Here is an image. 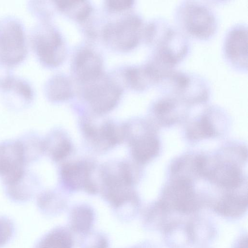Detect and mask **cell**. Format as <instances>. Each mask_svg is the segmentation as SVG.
I'll return each instance as SVG.
<instances>
[{"instance_id": "4", "label": "cell", "mask_w": 248, "mask_h": 248, "mask_svg": "<svg viewBox=\"0 0 248 248\" xmlns=\"http://www.w3.org/2000/svg\"><path fill=\"white\" fill-rule=\"evenodd\" d=\"M28 53L25 27L16 16L0 18V59L11 67L23 62Z\"/></svg>"}, {"instance_id": "18", "label": "cell", "mask_w": 248, "mask_h": 248, "mask_svg": "<svg viewBox=\"0 0 248 248\" xmlns=\"http://www.w3.org/2000/svg\"><path fill=\"white\" fill-rule=\"evenodd\" d=\"M93 221V210L88 206H77L71 211L69 224L71 230L75 232H88L92 228Z\"/></svg>"}, {"instance_id": "26", "label": "cell", "mask_w": 248, "mask_h": 248, "mask_svg": "<svg viewBox=\"0 0 248 248\" xmlns=\"http://www.w3.org/2000/svg\"><path fill=\"white\" fill-rule=\"evenodd\" d=\"M14 232V226L10 219L0 216V248L6 244Z\"/></svg>"}, {"instance_id": "13", "label": "cell", "mask_w": 248, "mask_h": 248, "mask_svg": "<svg viewBox=\"0 0 248 248\" xmlns=\"http://www.w3.org/2000/svg\"><path fill=\"white\" fill-rule=\"evenodd\" d=\"M167 196L174 206L182 211L191 210L195 206L191 186L186 179L176 181L169 189Z\"/></svg>"}, {"instance_id": "15", "label": "cell", "mask_w": 248, "mask_h": 248, "mask_svg": "<svg viewBox=\"0 0 248 248\" xmlns=\"http://www.w3.org/2000/svg\"><path fill=\"white\" fill-rule=\"evenodd\" d=\"M76 67L79 77L84 80L96 78L100 72V61L92 51H81L77 56Z\"/></svg>"}, {"instance_id": "1", "label": "cell", "mask_w": 248, "mask_h": 248, "mask_svg": "<svg viewBox=\"0 0 248 248\" xmlns=\"http://www.w3.org/2000/svg\"><path fill=\"white\" fill-rule=\"evenodd\" d=\"M143 38L151 48L150 58L170 68H175L191 50L189 39L163 17L153 18L146 23Z\"/></svg>"}, {"instance_id": "2", "label": "cell", "mask_w": 248, "mask_h": 248, "mask_svg": "<svg viewBox=\"0 0 248 248\" xmlns=\"http://www.w3.org/2000/svg\"><path fill=\"white\" fill-rule=\"evenodd\" d=\"M173 18L175 26L189 39L208 41L216 34L219 28L215 10L201 1H180L174 9Z\"/></svg>"}, {"instance_id": "19", "label": "cell", "mask_w": 248, "mask_h": 248, "mask_svg": "<svg viewBox=\"0 0 248 248\" xmlns=\"http://www.w3.org/2000/svg\"><path fill=\"white\" fill-rule=\"evenodd\" d=\"M45 92L47 98L52 101L67 99L71 95L69 81L59 75L48 80L45 86Z\"/></svg>"}, {"instance_id": "16", "label": "cell", "mask_w": 248, "mask_h": 248, "mask_svg": "<svg viewBox=\"0 0 248 248\" xmlns=\"http://www.w3.org/2000/svg\"><path fill=\"white\" fill-rule=\"evenodd\" d=\"M132 155L135 159L144 163L155 155L159 150L158 140L151 135L142 136L131 142Z\"/></svg>"}, {"instance_id": "12", "label": "cell", "mask_w": 248, "mask_h": 248, "mask_svg": "<svg viewBox=\"0 0 248 248\" xmlns=\"http://www.w3.org/2000/svg\"><path fill=\"white\" fill-rule=\"evenodd\" d=\"M121 91L116 86L107 83L91 88L86 93V97L94 111L107 112L115 106Z\"/></svg>"}, {"instance_id": "21", "label": "cell", "mask_w": 248, "mask_h": 248, "mask_svg": "<svg viewBox=\"0 0 248 248\" xmlns=\"http://www.w3.org/2000/svg\"><path fill=\"white\" fill-rule=\"evenodd\" d=\"M213 172L214 177L224 187L234 188L240 185L242 181L239 170L233 166H223Z\"/></svg>"}, {"instance_id": "27", "label": "cell", "mask_w": 248, "mask_h": 248, "mask_svg": "<svg viewBox=\"0 0 248 248\" xmlns=\"http://www.w3.org/2000/svg\"><path fill=\"white\" fill-rule=\"evenodd\" d=\"M12 67L0 59V89L1 90L13 76Z\"/></svg>"}, {"instance_id": "8", "label": "cell", "mask_w": 248, "mask_h": 248, "mask_svg": "<svg viewBox=\"0 0 248 248\" xmlns=\"http://www.w3.org/2000/svg\"><path fill=\"white\" fill-rule=\"evenodd\" d=\"M25 164L18 140L0 143V177L5 186L15 182L22 176L26 171Z\"/></svg>"}, {"instance_id": "22", "label": "cell", "mask_w": 248, "mask_h": 248, "mask_svg": "<svg viewBox=\"0 0 248 248\" xmlns=\"http://www.w3.org/2000/svg\"><path fill=\"white\" fill-rule=\"evenodd\" d=\"M246 205V200L244 198L229 196L219 204L217 209L224 215H233L240 213Z\"/></svg>"}, {"instance_id": "11", "label": "cell", "mask_w": 248, "mask_h": 248, "mask_svg": "<svg viewBox=\"0 0 248 248\" xmlns=\"http://www.w3.org/2000/svg\"><path fill=\"white\" fill-rule=\"evenodd\" d=\"M144 27L142 19L134 16L120 23L114 30L108 28L105 31L114 32L119 46L122 48L129 49L139 44L143 37Z\"/></svg>"}, {"instance_id": "28", "label": "cell", "mask_w": 248, "mask_h": 248, "mask_svg": "<svg viewBox=\"0 0 248 248\" xmlns=\"http://www.w3.org/2000/svg\"><path fill=\"white\" fill-rule=\"evenodd\" d=\"M132 1L126 0H109L108 5L112 9L120 10L131 7Z\"/></svg>"}, {"instance_id": "24", "label": "cell", "mask_w": 248, "mask_h": 248, "mask_svg": "<svg viewBox=\"0 0 248 248\" xmlns=\"http://www.w3.org/2000/svg\"><path fill=\"white\" fill-rule=\"evenodd\" d=\"M55 195L51 192L40 194L37 198V205L39 208L46 213H53L59 207L58 201Z\"/></svg>"}, {"instance_id": "5", "label": "cell", "mask_w": 248, "mask_h": 248, "mask_svg": "<svg viewBox=\"0 0 248 248\" xmlns=\"http://www.w3.org/2000/svg\"><path fill=\"white\" fill-rule=\"evenodd\" d=\"M29 43L37 58L43 65L53 67L61 61V36L49 24L42 22L32 27L30 31Z\"/></svg>"}, {"instance_id": "6", "label": "cell", "mask_w": 248, "mask_h": 248, "mask_svg": "<svg viewBox=\"0 0 248 248\" xmlns=\"http://www.w3.org/2000/svg\"><path fill=\"white\" fill-rule=\"evenodd\" d=\"M226 63L236 71H248V25L244 22L232 25L226 31L222 46Z\"/></svg>"}, {"instance_id": "14", "label": "cell", "mask_w": 248, "mask_h": 248, "mask_svg": "<svg viewBox=\"0 0 248 248\" xmlns=\"http://www.w3.org/2000/svg\"><path fill=\"white\" fill-rule=\"evenodd\" d=\"M33 174L26 170L15 182L6 186V192L9 198L18 202H26L32 198L35 190Z\"/></svg>"}, {"instance_id": "20", "label": "cell", "mask_w": 248, "mask_h": 248, "mask_svg": "<svg viewBox=\"0 0 248 248\" xmlns=\"http://www.w3.org/2000/svg\"><path fill=\"white\" fill-rule=\"evenodd\" d=\"M18 140L22 148L26 164L34 161L44 152V140L33 133L26 134Z\"/></svg>"}, {"instance_id": "29", "label": "cell", "mask_w": 248, "mask_h": 248, "mask_svg": "<svg viewBox=\"0 0 248 248\" xmlns=\"http://www.w3.org/2000/svg\"><path fill=\"white\" fill-rule=\"evenodd\" d=\"M239 248H247V240L243 241Z\"/></svg>"}, {"instance_id": "9", "label": "cell", "mask_w": 248, "mask_h": 248, "mask_svg": "<svg viewBox=\"0 0 248 248\" xmlns=\"http://www.w3.org/2000/svg\"><path fill=\"white\" fill-rule=\"evenodd\" d=\"M0 90L4 103L14 110L27 108L33 102L35 96L31 83L18 76H13Z\"/></svg>"}, {"instance_id": "7", "label": "cell", "mask_w": 248, "mask_h": 248, "mask_svg": "<svg viewBox=\"0 0 248 248\" xmlns=\"http://www.w3.org/2000/svg\"><path fill=\"white\" fill-rule=\"evenodd\" d=\"M117 168L116 172L107 171L102 172L105 196L115 208L134 201L135 198L129 188L132 183V175L128 165L121 162Z\"/></svg>"}, {"instance_id": "17", "label": "cell", "mask_w": 248, "mask_h": 248, "mask_svg": "<svg viewBox=\"0 0 248 248\" xmlns=\"http://www.w3.org/2000/svg\"><path fill=\"white\" fill-rule=\"evenodd\" d=\"M73 239L69 231L62 227L50 231L43 236L34 248H72Z\"/></svg>"}, {"instance_id": "23", "label": "cell", "mask_w": 248, "mask_h": 248, "mask_svg": "<svg viewBox=\"0 0 248 248\" xmlns=\"http://www.w3.org/2000/svg\"><path fill=\"white\" fill-rule=\"evenodd\" d=\"M199 123L193 128L189 130L188 133L189 137L198 139L199 138L210 137L215 134V130L209 122L207 116H203Z\"/></svg>"}, {"instance_id": "10", "label": "cell", "mask_w": 248, "mask_h": 248, "mask_svg": "<svg viewBox=\"0 0 248 248\" xmlns=\"http://www.w3.org/2000/svg\"><path fill=\"white\" fill-rule=\"evenodd\" d=\"M92 168L90 164L85 162L68 163L62 168V178L72 190L84 188L86 192L94 194L97 189L90 178Z\"/></svg>"}, {"instance_id": "25", "label": "cell", "mask_w": 248, "mask_h": 248, "mask_svg": "<svg viewBox=\"0 0 248 248\" xmlns=\"http://www.w3.org/2000/svg\"><path fill=\"white\" fill-rule=\"evenodd\" d=\"M71 150V145L70 141L63 139L45 151H49L52 159L55 161H59L66 157L69 154Z\"/></svg>"}, {"instance_id": "3", "label": "cell", "mask_w": 248, "mask_h": 248, "mask_svg": "<svg viewBox=\"0 0 248 248\" xmlns=\"http://www.w3.org/2000/svg\"><path fill=\"white\" fill-rule=\"evenodd\" d=\"M155 87L162 95L187 105L206 103L212 93L210 82L204 76L175 68L167 71Z\"/></svg>"}]
</instances>
